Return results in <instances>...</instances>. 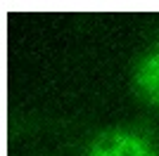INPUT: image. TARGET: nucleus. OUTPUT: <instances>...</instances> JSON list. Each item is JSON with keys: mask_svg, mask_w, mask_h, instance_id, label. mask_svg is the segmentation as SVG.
Listing matches in <instances>:
<instances>
[{"mask_svg": "<svg viewBox=\"0 0 159 156\" xmlns=\"http://www.w3.org/2000/svg\"><path fill=\"white\" fill-rule=\"evenodd\" d=\"M86 156H159L145 137L128 130H107L100 132L88 147Z\"/></svg>", "mask_w": 159, "mask_h": 156, "instance_id": "f257e3e1", "label": "nucleus"}, {"mask_svg": "<svg viewBox=\"0 0 159 156\" xmlns=\"http://www.w3.org/2000/svg\"><path fill=\"white\" fill-rule=\"evenodd\" d=\"M135 90L145 102L159 106V47L150 50L135 66Z\"/></svg>", "mask_w": 159, "mask_h": 156, "instance_id": "f03ea898", "label": "nucleus"}]
</instances>
